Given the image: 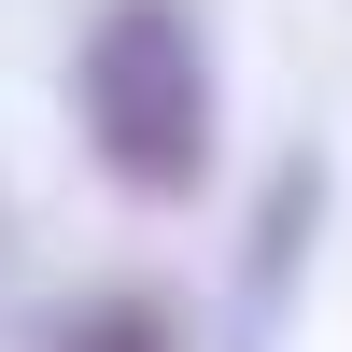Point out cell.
<instances>
[{
	"instance_id": "obj_3",
	"label": "cell",
	"mask_w": 352,
	"mask_h": 352,
	"mask_svg": "<svg viewBox=\"0 0 352 352\" xmlns=\"http://www.w3.org/2000/svg\"><path fill=\"white\" fill-rule=\"evenodd\" d=\"M43 352H184V310L155 282H99V296H71L43 324Z\"/></svg>"
},
{
	"instance_id": "obj_1",
	"label": "cell",
	"mask_w": 352,
	"mask_h": 352,
	"mask_svg": "<svg viewBox=\"0 0 352 352\" xmlns=\"http://www.w3.org/2000/svg\"><path fill=\"white\" fill-rule=\"evenodd\" d=\"M71 127H85V169L141 212L212 197V155H226L212 28L184 0H99V28L71 43Z\"/></svg>"
},
{
	"instance_id": "obj_2",
	"label": "cell",
	"mask_w": 352,
	"mask_h": 352,
	"mask_svg": "<svg viewBox=\"0 0 352 352\" xmlns=\"http://www.w3.org/2000/svg\"><path fill=\"white\" fill-rule=\"evenodd\" d=\"M310 226H324V141H296V155L268 169V226H254V254H240V352L282 338V310H296V282H310Z\"/></svg>"
}]
</instances>
